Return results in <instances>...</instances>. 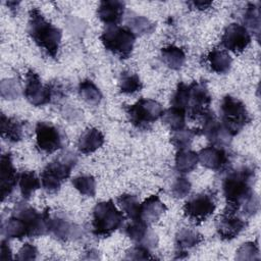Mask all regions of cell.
<instances>
[{
	"mask_svg": "<svg viewBox=\"0 0 261 261\" xmlns=\"http://www.w3.org/2000/svg\"><path fill=\"white\" fill-rule=\"evenodd\" d=\"M254 170L247 166L239 167L226 174L222 181V191L226 207L224 211L243 215H254L259 208V200L252 189Z\"/></svg>",
	"mask_w": 261,
	"mask_h": 261,
	"instance_id": "obj_1",
	"label": "cell"
},
{
	"mask_svg": "<svg viewBox=\"0 0 261 261\" xmlns=\"http://www.w3.org/2000/svg\"><path fill=\"white\" fill-rule=\"evenodd\" d=\"M29 35L35 44L48 55L57 56L62 33L48 21L38 8H33L29 13Z\"/></svg>",
	"mask_w": 261,
	"mask_h": 261,
	"instance_id": "obj_2",
	"label": "cell"
},
{
	"mask_svg": "<svg viewBox=\"0 0 261 261\" xmlns=\"http://www.w3.org/2000/svg\"><path fill=\"white\" fill-rule=\"evenodd\" d=\"M123 220L122 211L116 208L112 200L100 202L93 209V232L98 237L107 238L122 225Z\"/></svg>",
	"mask_w": 261,
	"mask_h": 261,
	"instance_id": "obj_3",
	"label": "cell"
},
{
	"mask_svg": "<svg viewBox=\"0 0 261 261\" xmlns=\"http://www.w3.org/2000/svg\"><path fill=\"white\" fill-rule=\"evenodd\" d=\"M100 40L106 50L120 59H127L133 53L136 35L125 27L106 25Z\"/></svg>",
	"mask_w": 261,
	"mask_h": 261,
	"instance_id": "obj_4",
	"label": "cell"
},
{
	"mask_svg": "<svg viewBox=\"0 0 261 261\" xmlns=\"http://www.w3.org/2000/svg\"><path fill=\"white\" fill-rule=\"evenodd\" d=\"M220 112V122L231 137L238 135L251 121V116L245 104L230 95L222 99Z\"/></svg>",
	"mask_w": 261,
	"mask_h": 261,
	"instance_id": "obj_5",
	"label": "cell"
},
{
	"mask_svg": "<svg viewBox=\"0 0 261 261\" xmlns=\"http://www.w3.org/2000/svg\"><path fill=\"white\" fill-rule=\"evenodd\" d=\"M75 162L74 156L67 155L48 163L41 172V184L44 190L50 194L58 192L62 182L70 176Z\"/></svg>",
	"mask_w": 261,
	"mask_h": 261,
	"instance_id": "obj_6",
	"label": "cell"
},
{
	"mask_svg": "<svg viewBox=\"0 0 261 261\" xmlns=\"http://www.w3.org/2000/svg\"><path fill=\"white\" fill-rule=\"evenodd\" d=\"M162 105L152 99H140L126 106L125 112L129 122L139 129H148L163 113Z\"/></svg>",
	"mask_w": 261,
	"mask_h": 261,
	"instance_id": "obj_7",
	"label": "cell"
},
{
	"mask_svg": "<svg viewBox=\"0 0 261 261\" xmlns=\"http://www.w3.org/2000/svg\"><path fill=\"white\" fill-rule=\"evenodd\" d=\"M211 101L212 98L205 81L189 84V96L185 107L186 115L193 120H202L211 111Z\"/></svg>",
	"mask_w": 261,
	"mask_h": 261,
	"instance_id": "obj_8",
	"label": "cell"
},
{
	"mask_svg": "<svg viewBox=\"0 0 261 261\" xmlns=\"http://www.w3.org/2000/svg\"><path fill=\"white\" fill-rule=\"evenodd\" d=\"M12 214L18 216L24 222L29 238L41 237L49 233V208L39 212L25 203H18L14 207Z\"/></svg>",
	"mask_w": 261,
	"mask_h": 261,
	"instance_id": "obj_9",
	"label": "cell"
},
{
	"mask_svg": "<svg viewBox=\"0 0 261 261\" xmlns=\"http://www.w3.org/2000/svg\"><path fill=\"white\" fill-rule=\"evenodd\" d=\"M216 208L215 196L210 192H203L190 198L184 206L185 216L193 223L206 221Z\"/></svg>",
	"mask_w": 261,
	"mask_h": 261,
	"instance_id": "obj_10",
	"label": "cell"
},
{
	"mask_svg": "<svg viewBox=\"0 0 261 261\" xmlns=\"http://www.w3.org/2000/svg\"><path fill=\"white\" fill-rule=\"evenodd\" d=\"M36 146L45 154H52L63 146L64 137L62 132L50 122L40 121L36 125Z\"/></svg>",
	"mask_w": 261,
	"mask_h": 261,
	"instance_id": "obj_11",
	"label": "cell"
},
{
	"mask_svg": "<svg viewBox=\"0 0 261 261\" xmlns=\"http://www.w3.org/2000/svg\"><path fill=\"white\" fill-rule=\"evenodd\" d=\"M23 95L32 105L42 106L51 101L53 94L50 86L42 84V81L37 72L29 70L25 75Z\"/></svg>",
	"mask_w": 261,
	"mask_h": 261,
	"instance_id": "obj_12",
	"label": "cell"
},
{
	"mask_svg": "<svg viewBox=\"0 0 261 261\" xmlns=\"http://www.w3.org/2000/svg\"><path fill=\"white\" fill-rule=\"evenodd\" d=\"M202 122L203 124L200 128L201 135H204L212 146L223 148L229 144L232 137L216 118L212 110L202 118Z\"/></svg>",
	"mask_w": 261,
	"mask_h": 261,
	"instance_id": "obj_13",
	"label": "cell"
},
{
	"mask_svg": "<svg viewBox=\"0 0 261 261\" xmlns=\"http://www.w3.org/2000/svg\"><path fill=\"white\" fill-rule=\"evenodd\" d=\"M251 42L249 30L239 23L228 24L221 37V45L234 53L243 52Z\"/></svg>",
	"mask_w": 261,
	"mask_h": 261,
	"instance_id": "obj_14",
	"label": "cell"
},
{
	"mask_svg": "<svg viewBox=\"0 0 261 261\" xmlns=\"http://www.w3.org/2000/svg\"><path fill=\"white\" fill-rule=\"evenodd\" d=\"M247 226V222L238 214L223 211L216 219V231L221 240L229 241L238 237Z\"/></svg>",
	"mask_w": 261,
	"mask_h": 261,
	"instance_id": "obj_15",
	"label": "cell"
},
{
	"mask_svg": "<svg viewBox=\"0 0 261 261\" xmlns=\"http://www.w3.org/2000/svg\"><path fill=\"white\" fill-rule=\"evenodd\" d=\"M18 177L19 173H17L16 168L13 165L11 154H3L0 160V188L2 201L12 194L18 184Z\"/></svg>",
	"mask_w": 261,
	"mask_h": 261,
	"instance_id": "obj_16",
	"label": "cell"
},
{
	"mask_svg": "<svg viewBox=\"0 0 261 261\" xmlns=\"http://www.w3.org/2000/svg\"><path fill=\"white\" fill-rule=\"evenodd\" d=\"M125 234L137 245L144 246L148 249L157 246L156 234L150 229L148 223L141 219H134L125 226Z\"/></svg>",
	"mask_w": 261,
	"mask_h": 261,
	"instance_id": "obj_17",
	"label": "cell"
},
{
	"mask_svg": "<svg viewBox=\"0 0 261 261\" xmlns=\"http://www.w3.org/2000/svg\"><path fill=\"white\" fill-rule=\"evenodd\" d=\"M125 3L118 0H103L100 2L97 15L106 25H118L122 20Z\"/></svg>",
	"mask_w": 261,
	"mask_h": 261,
	"instance_id": "obj_18",
	"label": "cell"
},
{
	"mask_svg": "<svg viewBox=\"0 0 261 261\" xmlns=\"http://www.w3.org/2000/svg\"><path fill=\"white\" fill-rule=\"evenodd\" d=\"M166 205L160 200L158 195H152L140 204L139 218L142 221L148 223H154L160 219V217L166 212Z\"/></svg>",
	"mask_w": 261,
	"mask_h": 261,
	"instance_id": "obj_19",
	"label": "cell"
},
{
	"mask_svg": "<svg viewBox=\"0 0 261 261\" xmlns=\"http://www.w3.org/2000/svg\"><path fill=\"white\" fill-rule=\"evenodd\" d=\"M198 159L204 167L216 171L222 169L228 161V157L224 149L215 146L202 149L198 153Z\"/></svg>",
	"mask_w": 261,
	"mask_h": 261,
	"instance_id": "obj_20",
	"label": "cell"
},
{
	"mask_svg": "<svg viewBox=\"0 0 261 261\" xmlns=\"http://www.w3.org/2000/svg\"><path fill=\"white\" fill-rule=\"evenodd\" d=\"M25 133V123L15 117L1 115V135L2 138L10 143L22 140Z\"/></svg>",
	"mask_w": 261,
	"mask_h": 261,
	"instance_id": "obj_21",
	"label": "cell"
},
{
	"mask_svg": "<svg viewBox=\"0 0 261 261\" xmlns=\"http://www.w3.org/2000/svg\"><path fill=\"white\" fill-rule=\"evenodd\" d=\"M204 241V237L198 231L192 230L190 228H181L175 237V247H176V258L181 259V254L186 257L188 255V250L196 247Z\"/></svg>",
	"mask_w": 261,
	"mask_h": 261,
	"instance_id": "obj_22",
	"label": "cell"
},
{
	"mask_svg": "<svg viewBox=\"0 0 261 261\" xmlns=\"http://www.w3.org/2000/svg\"><path fill=\"white\" fill-rule=\"evenodd\" d=\"M104 144L103 134L95 128L89 127L83 132L77 141V149L83 154H91Z\"/></svg>",
	"mask_w": 261,
	"mask_h": 261,
	"instance_id": "obj_23",
	"label": "cell"
},
{
	"mask_svg": "<svg viewBox=\"0 0 261 261\" xmlns=\"http://www.w3.org/2000/svg\"><path fill=\"white\" fill-rule=\"evenodd\" d=\"M2 234L8 239L29 238L28 229L24 222L16 215L12 214L2 224Z\"/></svg>",
	"mask_w": 261,
	"mask_h": 261,
	"instance_id": "obj_24",
	"label": "cell"
},
{
	"mask_svg": "<svg viewBox=\"0 0 261 261\" xmlns=\"http://www.w3.org/2000/svg\"><path fill=\"white\" fill-rule=\"evenodd\" d=\"M186 112L177 107H170L163 111L161 115L162 122L172 132L185 128L186 126Z\"/></svg>",
	"mask_w": 261,
	"mask_h": 261,
	"instance_id": "obj_25",
	"label": "cell"
},
{
	"mask_svg": "<svg viewBox=\"0 0 261 261\" xmlns=\"http://www.w3.org/2000/svg\"><path fill=\"white\" fill-rule=\"evenodd\" d=\"M199 162L198 153L185 149L177 150L175 155V169L180 173H189L193 171Z\"/></svg>",
	"mask_w": 261,
	"mask_h": 261,
	"instance_id": "obj_26",
	"label": "cell"
},
{
	"mask_svg": "<svg viewBox=\"0 0 261 261\" xmlns=\"http://www.w3.org/2000/svg\"><path fill=\"white\" fill-rule=\"evenodd\" d=\"M208 61L213 71L217 73H226L231 66V57L221 49H213L208 54Z\"/></svg>",
	"mask_w": 261,
	"mask_h": 261,
	"instance_id": "obj_27",
	"label": "cell"
},
{
	"mask_svg": "<svg viewBox=\"0 0 261 261\" xmlns=\"http://www.w3.org/2000/svg\"><path fill=\"white\" fill-rule=\"evenodd\" d=\"M41 180L34 171H23L19 173L18 186L20 194L24 200H29L36 190L41 188Z\"/></svg>",
	"mask_w": 261,
	"mask_h": 261,
	"instance_id": "obj_28",
	"label": "cell"
},
{
	"mask_svg": "<svg viewBox=\"0 0 261 261\" xmlns=\"http://www.w3.org/2000/svg\"><path fill=\"white\" fill-rule=\"evenodd\" d=\"M162 61L171 69H179L186 61L184 50L174 45H169L161 49Z\"/></svg>",
	"mask_w": 261,
	"mask_h": 261,
	"instance_id": "obj_29",
	"label": "cell"
},
{
	"mask_svg": "<svg viewBox=\"0 0 261 261\" xmlns=\"http://www.w3.org/2000/svg\"><path fill=\"white\" fill-rule=\"evenodd\" d=\"M200 128L190 129V128H181L175 132H172V136L170 138V143L177 150L189 149L194 138L196 136H200Z\"/></svg>",
	"mask_w": 261,
	"mask_h": 261,
	"instance_id": "obj_30",
	"label": "cell"
},
{
	"mask_svg": "<svg viewBox=\"0 0 261 261\" xmlns=\"http://www.w3.org/2000/svg\"><path fill=\"white\" fill-rule=\"evenodd\" d=\"M72 224L63 217L53 216L49 219V233H53L60 240H67L72 234Z\"/></svg>",
	"mask_w": 261,
	"mask_h": 261,
	"instance_id": "obj_31",
	"label": "cell"
},
{
	"mask_svg": "<svg viewBox=\"0 0 261 261\" xmlns=\"http://www.w3.org/2000/svg\"><path fill=\"white\" fill-rule=\"evenodd\" d=\"M79 94L84 101L91 105H98L102 100L101 91L90 80H85L81 82L79 86Z\"/></svg>",
	"mask_w": 261,
	"mask_h": 261,
	"instance_id": "obj_32",
	"label": "cell"
},
{
	"mask_svg": "<svg viewBox=\"0 0 261 261\" xmlns=\"http://www.w3.org/2000/svg\"><path fill=\"white\" fill-rule=\"evenodd\" d=\"M116 202L117 205L120 207L121 211L124 212L132 220L139 218L141 203L139 202L137 196L132 194H122L117 198Z\"/></svg>",
	"mask_w": 261,
	"mask_h": 261,
	"instance_id": "obj_33",
	"label": "cell"
},
{
	"mask_svg": "<svg viewBox=\"0 0 261 261\" xmlns=\"http://www.w3.org/2000/svg\"><path fill=\"white\" fill-rule=\"evenodd\" d=\"M143 88V84L137 73L121 72L119 79V91L122 94H135L140 92Z\"/></svg>",
	"mask_w": 261,
	"mask_h": 261,
	"instance_id": "obj_34",
	"label": "cell"
},
{
	"mask_svg": "<svg viewBox=\"0 0 261 261\" xmlns=\"http://www.w3.org/2000/svg\"><path fill=\"white\" fill-rule=\"evenodd\" d=\"M244 22L246 24V29H250L257 35L260 31V13L259 7L254 3H249L245 13H244Z\"/></svg>",
	"mask_w": 261,
	"mask_h": 261,
	"instance_id": "obj_35",
	"label": "cell"
},
{
	"mask_svg": "<svg viewBox=\"0 0 261 261\" xmlns=\"http://www.w3.org/2000/svg\"><path fill=\"white\" fill-rule=\"evenodd\" d=\"M73 187L83 195L94 197L96 194V180L92 175H80L72 179Z\"/></svg>",
	"mask_w": 261,
	"mask_h": 261,
	"instance_id": "obj_36",
	"label": "cell"
},
{
	"mask_svg": "<svg viewBox=\"0 0 261 261\" xmlns=\"http://www.w3.org/2000/svg\"><path fill=\"white\" fill-rule=\"evenodd\" d=\"M236 258L238 260H255L259 259V249L254 242H247L243 244L238 252Z\"/></svg>",
	"mask_w": 261,
	"mask_h": 261,
	"instance_id": "obj_37",
	"label": "cell"
},
{
	"mask_svg": "<svg viewBox=\"0 0 261 261\" xmlns=\"http://www.w3.org/2000/svg\"><path fill=\"white\" fill-rule=\"evenodd\" d=\"M191 182L188 178L179 176L175 178L171 186V194L175 198H184L190 194Z\"/></svg>",
	"mask_w": 261,
	"mask_h": 261,
	"instance_id": "obj_38",
	"label": "cell"
},
{
	"mask_svg": "<svg viewBox=\"0 0 261 261\" xmlns=\"http://www.w3.org/2000/svg\"><path fill=\"white\" fill-rule=\"evenodd\" d=\"M126 259H133V260H146V259H155L154 256L151 255L148 248L137 245L133 248H130L126 252Z\"/></svg>",
	"mask_w": 261,
	"mask_h": 261,
	"instance_id": "obj_39",
	"label": "cell"
},
{
	"mask_svg": "<svg viewBox=\"0 0 261 261\" xmlns=\"http://www.w3.org/2000/svg\"><path fill=\"white\" fill-rule=\"evenodd\" d=\"M38 255V250L35 246L27 243L18 251L16 255L17 260H35Z\"/></svg>",
	"mask_w": 261,
	"mask_h": 261,
	"instance_id": "obj_40",
	"label": "cell"
},
{
	"mask_svg": "<svg viewBox=\"0 0 261 261\" xmlns=\"http://www.w3.org/2000/svg\"><path fill=\"white\" fill-rule=\"evenodd\" d=\"M11 250L9 248V245L6 241H2L1 242V255H0V259L1 260H8L11 259Z\"/></svg>",
	"mask_w": 261,
	"mask_h": 261,
	"instance_id": "obj_41",
	"label": "cell"
},
{
	"mask_svg": "<svg viewBox=\"0 0 261 261\" xmlns=\"http://www.w3.org/2000/svg\"><path fill=\"white\" fill-rule=\"evenodd\" d=\"M190 4L194 5V8L204 10V9L209 8L210 5L212 4V2L211 1H194V2H191Z\"/></svg>",
	"mask_w": 261,
	"mask_h": 261,
	"instance_id": "obj_42",
	"label": "cell"
}]
</instances>
